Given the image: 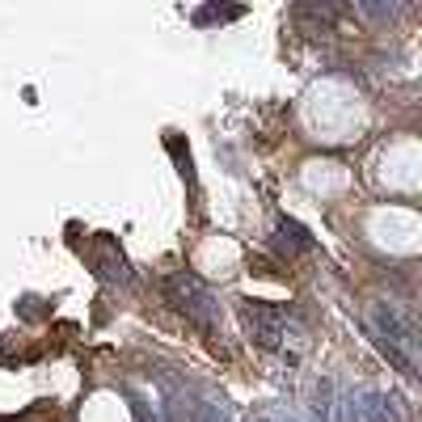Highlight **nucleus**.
<instances>
[{
    "label": "nucleus",
    "mask_w": 422,
    "mask_h": 422,
    "mask_svg": "<svg viewBox=\"0 0 422 422\" xmlns=\"http://www.w3.org/2000/svg\"><path fill=\"white\" fill-rule=\"evenodd\" d=\"M287 422H296V418H287Z\"/></svg>",
    "instance_id": "obj_6"
},
{
    "label": "nucleus",
    "mask_w": 422,
    "mask_h": 422,
    "mask_svg": "<svg viewBox=\"0 0 422 422\" xmlns=\"http://www.w3.org/2000/svg\"><path fill=\"white\" fill-rule=\"evenodd\" d=\"M279 228H283V237H292V245H296V249H313V237H309V228H304V224H296V220H283Z\"/></svg>",
    "instance_id": "obj_5"
},
{
    "label": "nucleus",
    "mask_w": 422,
    "mask_h": 422,
    "mask_svg": "<svg viewBox=\"0 0 422 422\" xmlns=\"http://www.w3.org/2000/svg\"><path fill=\"white\" fill-rule=\"evenodd\" d=\"M351 410H355L359 422H402L397 402H393L389 393H380V389H359V393L351 397Z\"/></svg>",
    "instance_id": "obj_4"
},
{
    "label": "nucleus",
    "mask_w": 422,
    "mask_h": 422,
    "mask_svg": "<svg viewBox=\"0 0 422 422\" xmlns=\"http://www.w3.org/2000/svg\"><path fill=\"white\" fill-rule=\"evenodd\" d=\"M245 325H249L254 342H258V347H266V351H279V347H283V338H287V321H283L279 313L262 309V304H245Z\"/></svg>",
    "instance_id": "obj_3"
},
{
    "label": "nucleus",
    "mask_w": 422,
    "mask_h": 422,
    "mask_svg": "<svg viewBox=\"0 0 422 422\" xmlns=\"http://www.w3.org/2000/svg\"><path fill=\"white\" fill-rule=\"evenodd\" d=\"M368 321L376 330V342H385V347H393V351H402L406 359L418 364V325H414L410 313H402L389 300H372L368 304Z\"/></svg>",
    "instance_id": "obj_1"
},
{
    "label": "nucleus",
    "mask_w": 422,
    "mask_h": 422,
    "mask_svg": "<svg viewBox=\"0 0 422 422\" xmlns=\"http://www.w3.org/2000/svg\"><path fill=\"white\" fill-rule=\"evenodd\" d=\"M165 296H169V304H173V309H182V313H186V317H194L199 325H216V317H220V304H216L211 287H207L199 275H190V271L169 275Z\"/></svg>",
    "instance_id": "obj_2"
}]
</instances>
